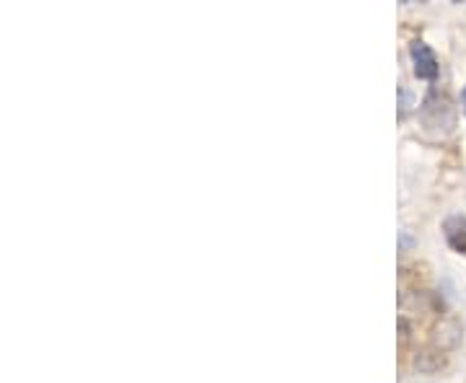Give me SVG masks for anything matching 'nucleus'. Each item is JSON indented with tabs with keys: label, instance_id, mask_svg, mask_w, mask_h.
<instances>
[{
	"label": "nucleus",
	"instance_id": "obj_5",
	"mask_svg": "<svg viewBox=\"0 0 466 383\" xmlns=\"http://www.w3.org/2000/svg\"><path fill=\"white\" fill-rule=\"evenodd\" d=\"M461 106H464V112H466V88L461 91Z\"/></svg>",
	"mask_w": 466,
	"mask_h": 383
},
{
	"label": "nucleus",
	"instance_id": "obj_2",
	"mask_svg": "<svg viewBox=\"0 0 466 383\" xmlns=\"http://www.w3.org/2000/svg\"><path fill=\"white\" fill-rule=\"evenodd\" d=\"M410 57H412V67H415V76L420 81H435L441 76L438 55L428 42H422V39L410 42Z\"/></svg>",
	"mask_w": 466,
	"mask_h": 383
},
{
	"label": "nucleus",
	"instance_id": "obj_4",
	"mask_svg": "<svg viewBox=\"0 0 466 383\" xmlns=\"http://www.w3.org/2000/svg\"><path fill=\"white\" fill-rule=\"evenodd\" d=\"M410 339H412V329H410V321L404 317H400V345L401 348H407L410 345Z\"/></svg>",
	"mask_w": 466,
	"mask_h": 383
},
{
	"label": "nucleus",
	"instance_id": "obj_3",
	"mask_svg": "<svg viewBox=\"0 0 466 383\" xmlns=\"http://www.w3.org/2000/svg\"><path fill=\"white\" fill-rule=\"evenodd\" d=\"M443 238L456 254L466 257V216H449L443 220Z\"/></svg>",
	"mask_w": 466,
	"mask_h": 383
},
{
	"label": "nucleus",
	"instance_id": "obj_1",
	"mask_svg": "<svg viewBox=\"0 0 466 383\" xmlns=\"http://www.w3.org/2000/svg\"><path fill=\"white\" fill-rule=\"evenodd\" d=\"M420 119L433 133H449L456 125V106H453L449 94L433 86L420 104Z\"/></svg>",
	"mask_w": 466,
	"mask_h": 383
}]
</instances>
